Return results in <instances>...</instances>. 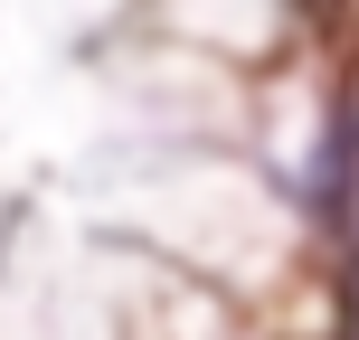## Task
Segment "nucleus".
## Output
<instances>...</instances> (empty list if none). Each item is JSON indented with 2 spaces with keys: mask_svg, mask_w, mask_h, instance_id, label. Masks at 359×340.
<instances>
[{
  "mask_svg": "<svg viewBox=\"0 0 359 340\" xmlns=\"http://www.w3.org/2000/svg\"><path fill=\"white\" fill-rule=\"evenodd\" d=\"M293 10H303L312 29H341V19H350V0H293Z\"/></svg>",
  "mask_w": 359,
  "mask_h": 340,
  "instance_id": "obj_1",
  "label": "nucleus"
}]
</instances>
